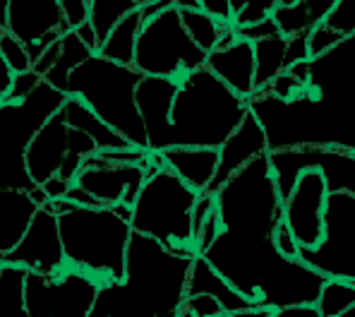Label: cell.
Listing matches in <instances>:
<instances>
[{"label":"cell","mask_w":355,"mask_h":317,"mask_svg":"<svg viewBox=\"0 0 355 317\" xmlns=\"http://www.w3.org/2000/svg\"><path fill=\"white\" fill-rule=\"evenodd\" d=\"M214 195H209V192H200L195 200V207H192V241H197V236H200L202 226H205L207 216L214 212Z\"/></svg>","instance_id":"43"},{"label":"cell","mask_w":355,"mask_h":317,"mask_svg":"<svg viewBox=\"0 0 355 317\" xmlns=\"http://www.w3.org/2000/svg\"><path fill=\"white\" fill-rule=\"evenodd\" d=\"M65 96L41 80L22 101H0V188H36L24 166V152L39 128L60 111Z\"/></svg>","instance_id":"8"},{"label":"cell","mask_w":355,"mask_h":317,"mask_svg":"<svg viewBox=\"0 0 355 317\" xmlns=\"http://www.w3.org/2000/svg\"><path fill=\"white\" fill-rule=\"evenodd\" d=\"M302 89H305V85L297 82L291 72H281V75H276L274 80L264 87V92H269L271 96H279V98H291V96L300 94Z\"/></svg>","instance_id":"41"},{"label":"cell","mask_w":355,"mask_h":317,"mask_svg":"<svg viewBox=\"0 0 355 317\" xmlns=\"http://www.w3.org/2000/svg\"><path fill=\"white\" fill-rule=\"evenodd\" d=\"M0 58L8 63V67L12 72L31 70V58H29L27 46L8 32H0Z\"/></svg>","instance_id":"34"},{"label":"cell","mask_w":355,"mask_h":317,"mask_svg":"<svg viewBox=\"0 0 355 317\" xmlns=\"http://www.w3.org/2000/svg\"><path fill=\"white\" fill-rule=\"evenodd\" d=\"M178 89L175 80L166 77H149L142 75L137 89H135V101L142 118L144 132H147V152L156 154L164 152V139L168 132V113Z\"/></svg>","instance_id":"18"},{"label":"cell","mask_w":355,"mask_h":317,"mask_svg":"<svg viewBox=\"0 0 355 317\" xmlns=\"http://www.w3.org/2000/svg\"><path fill=\"white\" fill-rule=\"evenodd\" d=\"M355 305V284L343 279H324L315 308L320 317H338Z\"/></svg>","instance_id":"32"},{"label":"cell","mask_w":355,"mask_h":317,"mask_svg":"<svg viewBox=\"0 0 355 317\" xmlns=\"http://www.w3.org/2000/svg\"><path fill=\"white\" fill-rule=\"evenodd\" d=\"M67 132L70 128L58 111L31 137L27 152H24V166H27V173L34 180V185H44L49 178L58 175L62 159L67 154Z\"/></svg>","instance_id":"19"},{"label":"cell","mask_w":355,"mask_h":317,"mask_svg":"<svg viewBox=\"0 0 355 317\" xmlns=\"http://www.w3.org/2000/svg\"><path fill=\"white\" fill-rule=\"evenodd\" d=\"M144 3L147 0H89V24H92L98 44L111 34V29L125 15H130Z\"/></svg>","instance_id":"30"},{"label":"cell","mask_w":355,"mask_h":317,"mask_svg":"<svg viewBox=\"0 0 355 317\" xmlns=\"http://www.w3.org/2000/svg\"><path fill=\"white\" fill-rule=\"evenodd\" d=\"M197 195L200 192L164 166L159 154H151L149 173L130 205V228L156 241L166 250L197 257L192 241V207Z\"/></svg>","instance_id":"6"},{"label":"cell","mask_w":355,"mask_h":317,"mask_svg":"<svg viewBox=\"0 0 355 317\" xmlns=\"http://www.w3.org/2000/svg\"><path fill=\"white\" fill-rule=\"evenodd\" d=\"M92 154H96V144H94V139L82 132V130L70 128V132H67V154H65V159H62L58 178L65 180V183H75L77 171L82 169L85 159H89Z\"/></svg>","instance_id":"33"},{"label":"cell","mask_w":355,"mask_h":317,"mask_svg":"<svg viewBox=\"0 0 355 317\" xmlns=\"http://www.w3.org/2000/svg\"><path fill=\"white\" fill-rule=\"evenodd\" d=\"M55 212L67 267L92 277L98 286L120 282L130 243V205L82 207L65 197L49 202Z\"/></svg>","instance_id":"4"},{"label":"cell","mask_w":355,"mask_h":317,"mask_svg":"<svg viewBox=\"0 0 355 317\" xmlns=\"http://www.w3.org/2000/svg\"><path fill=\"white\" fill-rule=\"evenodd\" d=\"M171 171L192 190L205 192L216 173L218 149L214 147H171L156 152Z\"/></svg>","instance_id":"21"},{"label":"cell","mask_w":355,"mask_h":317,"mask_svg":"<svg viewBox=\"0 0 355 317\" xmlns=\"http://www.w3.org/2000/svg\"><path fill=\"white\" fill-rule=\"evenodd\" d=\"M98 284L92 277L65 267L58 274L27 272L24 303L29 317H89Z\"/></svg>","instance_id":"12"},{"label":"cell","mask_w":355,"mask_h":317,"mask_svg":"<svg viewBox=\"0 0 355 317\" xmlns=\"http://www.w3.org/2000/svg\"><path fill=\"white\" fill-rule=\"evenodd\" d=\"M72 32H75L77 36H80V41L87 46V49H92L94 53H96V51H98V41H96V34H94L92 24L85 22V24H80V27H77V29H72Z\"/></svg>","instance_id":"50"},{"label":"cell","mask_w":355,"mask_h":317,"mask_svg":"<svg viewBox=\"0 0 355 317\" xmlns=\"http://www.w3.org/2000/svg\"><path fill=\"white\" fill-rule=\"evenodd\" d=\"M271 241H274L276 250H279L284 257H297V243L293 238V233H291V228L286 226V221L281 219L279 223H276L274 228V236H271Z\"/></svg>","instance_id":"45"},{"label":"cell","mask_w":355,"mask_h":317,"mask_svg":"<svg viewBox=\"0 0 355 317\" xmlns=\"http://www.w3.org/2000/svg\"><path fill=\"white\" fill-rule=\"evenodd\" d=\"M262 154H266L264 130L257 123V118L248 111L243 121L238 123V128L218 147L216 173H214L211 183H209V188L205 192L214 195L236 171L243 169L245 164H250L254 157H262Z\"/></svg>","instance_id":"17"},{"label":"cell","mask_w":355,"mask_h":317,"mask_svg":"<svg viewBox=\"0 0 355 317\" xmlns=\"http://www.w3.org/2000/svg\"><path fill=\"white\" fill-rule=\"evenodd\" d=\"M41 80H44V77H41L39 72H34V70L15 72L12 85H10V92H8V96H5L3 101H22L24 96H29L31 92H34V87L39 85Z\"/></svg>","instance_id":"38"},{"label":"cell","mask_w":355,"mask_h":317,"mask_svg":"<svg viewBox=\"0 0 355 317\" xmlns=\"http://www.w3.org/2000/svg\"><path fill=\"white\" fill-rule=\"evenodd\" d=\"M207 53L187 36L175 5H168L142 24L135 44L132 67L149 77L180 80L202 67Z\"/></svg>","instance_id":"9"},{"label":"cell","mask_w":355,"mask_h":317,"mask_svg":"<svg viewBox=\"0 0 355 317\" xmlns=\"http://www.w3.org/2000/svg\"><path fill=\"white\" fill-rule=\"evenodd\" d=\"M36 209L27 190L0 188V257L17 246Z\"/></svg>","instance_id":"23"},{"label":"cell","mask_w":355,"mask_h":317,"mask_svg":"<svg viewBox=\"0 0 355 317\" xmlns=\"http://www.w3.org/2000/svg\"><path fill=\"white\" fill-rule=\"evenodd\" d=\"M336 0H295L291 5L276 3L271 19H274L276 29L281 36H293V34H307L315 24H320L331 10Z\"/></svg>","instance_id":"25"},{"label":"cell","mask_w":355,"mask_h":317,"mask_svg":"<svg viewBox=\"0 0 355 317\" xmlns=\"http://www.w3.org/2000/svg\"><path fill=\"white\" fill-rule=\"evenodd\" d=\"M60 116H62V121L67 123V128L82 130L85 135H89V137L94 139V144H96V152L130 147V142H125L116 130L108 128L82 98L65 96V101H62V106H60Z\"/></svg>","instance_id":"24"},{"label":"cell","mask_w":355,"mask_h":317,"mask_svg":"<svg viewBox=\"0 0 355 317\" xmlns=\"http://www.w3.org/2000/svg\"><path fill=\"white\" fill-rule=\"evenodd\" d=\"M178 15H180V22H182V27H185L187 36H190V39L195 41L205 53L216 49L218 39L231 29V24L216 22V19L209 17L207 12H202L200 8L197 10H178Z\"/></svg>","instance_id":"31"},{"label":"cell","mask_w":355,"mask_h":317,"mask_svg":"<svg viewBox=\"0 0 355 317\" xmlns=\"http://www.w3.org/2000/svg\"><path fill=\"white\" fill-rule=\"evenodd\" d=\"M27 269L0 264V317H29L24 303Z\"/></svg>","instance_id":"29"},{"label":"cell","mask_w":355,"mask_h":317,"mask_svg":"<svg viewBox=\"0 0 355 317\" xmlns=\"http://www.w3.org/2000/svg\"><path fill=\"white\" fill-rule=\"evenodd\" d=\"M12 77H15V72L10 70L8 63H5L3 58H0V101H3V98L8 96L10 85H12Z\"/></svg>","instance_id":"51"},{"label":"cell","mask_w":355,"mask_h":317,"mask_svg":"<svg viewBox=\"0 0 355 317\" xmlns=\"http://www.w3.org/2000/svg\"><path fill=\"white\" fill-rule=\"evenodd\" d=\"M216 317H233L231 313H221V315H216Z\"/></svg>","instance_id":"56"},{"label":"cell","mask_w":355,"mask_h":317,"mask_svg":"<svg viewBox=\"0 0 355 317\" xmlns=\"http://www.w3.org/2000/svg\"><path fill=\"white\" fill-rule=\"evenodd\" d=\"M92 53H94V51L87 49L75 32L62 34L60 36V53H58V58H55V63L51 65V70L44 75V80L49 82L51 87H55V89H60L62 94H65L67 77H70V72L75 70L82 60H87Z\"/></svg>","instance_id":"28"},{"label":"cell","mask_w":355,"mask_h":317,"mask_svg":"<svg viewBox=\"0 0 355 317\" xmlns=\"http://www.w3.org/2000/svg\"><path fill=\"white\" fill-rule=\"evenodd\" d=\"M178 317H195V315H192V313H187L185 308H180V313H178Z\"/></svg>","instance_id":"55"},{"label":"cell","mask_w":355,"mask_h":317,"mask_svg":"<svg viewBox=\"0 0 355 317\" xmlns=\"http://www.w3.org/2000/svg\"><path fill=\"white\" fill-rule=\"evenodd\" d=\"M70 185H72V183H65V180H60L58 175H53V178L46 180V183L41 185V188H44L46 197H49V202H53V200H62Z\"/></svg>","instance_id":"49"},{"label":"cell","mask_w":355,"mask_h":317,"mask_svg":"<svg viewBox=\"0 0 355 317\" xmlns=\"http://www.w3.org/2000/svg\"><path fill=\"white\" fill-rule=\"evenodd\" d=\"M269 317H320L315 305H288V308H276Z\"/></svg>","instance_id":"48"},{"label":"cell","mask_w":355,"mask_h":317,"mask_svg":"<svg viewBox=\"0 0 355 317\" xmlns=\"http://www.w3.org/2000/svg\"><path fill=\"white\" fill-rule=\"evenodd\" d=\"M8 27V0H0V32Z\"/></svg>","instance_id":"54"},{"label":"cell","mask_w":355,"mask_h":317,"mask_svg":"<svg viewBox=\"0 0 355 317\" xmlns=\"http://www.w3.org/2000/svg\"><path fill=\"white\" fill-rule=\"evenodd\" d=\"M248 111L264 130L266 152L295 147H341L355 152V85L327 92L302 89L291 98L259 89Z\"/></svg>","instance_id":"2"},{"label":"cell","mask_w":355,"mask_h":317,"mask_svg":"<svg viewBox=\"0 0 355 317\" xmlns=\"http://www.w3.org/2000/svg\"><path fill=\"white\" fill-rule=\"evenodd\" d=\"M149 161H144V164H111V161L92 154L77 171L75 185L89 192L101 207L132 205L149 173Z\"/></svg>","instance_id":"14"},{"label":"cell","mask_w":355,"mask_h":317,"mask_svg":"<svg viewBox=\"0 0 355 317\" xmlns=\"http://www.w3.org/2000/svg\"><path fill=\"white\" fill-rule=\"evenodd\" d=\"M60 3V12H62V22L65 27L77 29L80 24L89 22V0H58Z\"/></svg>","instance_id":"39"},{"label":"cell","mask_w":355,"mask_h":317,"mask_svg":"<svg viewBox=\"0 0 355 317\" xmlns=\"http://www.w3.org/2000/svg\"><path fill=\"white\" fill-rule=\"evenodd\" d=\"M192 257L130 233L120 282L101 284L89 317H178Z\"/></svg>","instance_id":"3"},{"label":"cell","mask_w":355,"mask_h":317,"mask_svg":"<svg viewBox=\"0 0 355 317\" xmlns=\"http://www.w3.org/2000/svg\"><path fill=\"white\" fill-rule=\"evenodd\" d=\"M218 231H221V221H218L216 207H214V212L207 216L205 226H202L200 236H197V241H195V252H197V255H202V252H205L207 248L211 246V241H214V238L218 236Z\"/></svg>","instance_id":"46"},{"label":"cell","mask_w":355,"mask_h":317,"mask_svg":"<svg viewBox=\"0 0 355 317\" xmlns=\"http://www.w3.org/2000/svg\"><path fill=\"white\" fill-rule=\"evenodd\" d=\"M341 39H346V36H341L338 32H334V29H329L324 22H320L307 32V53H310V58L322 55L329 49H334Z\"/></svg>","instance_id":"37"},{"label":"cell","mask_w":355,"mask_h":317,"mask_svg":"<svg viewBox=\"0 0 355 317\" xmlns=\"http://www.w3.org/2000/svg\"><path fill=\"white\" fill-rule=\"evenodd\" d=\"M5 32L27 46L34 65V60L70 29L62 22L58 0H8Z\"/></svg>","instance_id":"15"},{"label":"cell","mask_w":355,"mask_h":317,"mask_svg":"<svg viewBox=\"0 0 355 317\" xmlns=\"http://www.w3.org/2000/svg\"><path fill=\"white\" fill-rule=\"evenodd\" d=\"M327 183L320 171H302L293 183V190L281 202L286 226L293 233L297 248H315L322 238Z\"/></svg>","instance_id":"16"},{"label":"cell","mask_w":355,"mask_h":317,"mask_svg":"<svg viewBox=\"0 0 355 317\" xmlns=\"http://www.w3.org/2000/svg\"><path fill=\"white\" fill-rule=\"evenodd\" d=\"M310 60L307 53V34H293L286 36V53H284V70H288L291 65Z\"/></svg>","instance_id":"42"},{"label":"cell","mask_w":355,"mask_h":317,"mask_svg":"<svg viewBox=\"0 0 355 317\" xmlns=\"http://www.w3.org/2000/svg\"><path fill=\"white\" fill-rule=\"evenodd\" d=\"M142 72L92 53L67 77L65 94L77 96L132 147L147 149V132L135 101Z\"/></svg>","instance_id":"7"},{"label":"cell","mask_w":355,"mask_h":317,"mask_svg":"<svg viewBox=\"0 0 355 317\" xmlns=\"http://www.w3.org/2000/svg\"><path fill=\"white\" fill-rule=\"evenodd\" d=\"M276 3H279V0H245L243 8L233 15L231 27H248V24L264 22L266 17H271Z\"/></svg>","instance_id":"36"},{"label":"cell","mask_w":355,"mask_h":317,"mask_svg":"<svg viewBox=\"0 0 355 317\" xmlns=\"http://www.w3.org/2000/svg\"><path fill=\"white\" fill-rule=\"evenodd\" d=\"M274 310L271 308H264V305H250L245 310H238V313H231L233 317H269Z\"/></svg>","instance_id":"52"},{"label":"cell","mask_w":355,"mask_h":317,"mask_svg":"<svg viewBox=\"0 0 355 317\" xmlns=\"http://www.w3.org/2000/svg\"><path fill=\"white\" fill-rule=\"evenodd\" d=\"M271 236V228H221L200 257H205L252 305L271 310L315 305L324 277L297 257H284L276 250Z\"/></svg>","instance_id":"1"},{"label":"cell","mask_w":355,"mask_h":317,"mask_svg":"<svg viewBox=\"0 0 355 317\" xmlns=\"http://www.w3.org/2000/svg\"><path fill=\"white\" fill-rule=\"evenodd\" d=\"M322 22L341 36H355V0H336Z\"/></svg>","instance_id":"35"},{"label":"cell","mask_w":355,"mask_h":317,"mask_svg":"<svg viewBox=\"0 0 355 317\" xmlns=\"http://www.w3.org/2000/svg\"><path fill=\"white\" fill-rule=\"evenodd\" d=\"M0 264H15L36 274H58L67 267L62 252L55 212L49 205L39 207L31 216L27 231L10 252L0 257Z\"/></svg>","instance_id":"13"},{"label":"cell","mask_w":355,"mask_h":317,"mask_svg":"<svg viewBox=\"0 0 355 317\" xmlns=\"http://www.w3.org/2000/svg\"><path fill=\"white\" fill-rule=\"evenodd\" d=\"M297 259L324 279L355 284V192H327L320 243L297 248Z\"/></svg>","instance_id":"10"},{"label":"cell","mask_w":355,"mask_h":317,"mask_svg":"<svg viewBox=\"0 0 355 317\" xmlns=\"http://www.w3.org/2000/svg\"><path fill=\"white\" fill-rule=\"evenodd\" d=\"M197 293L211 295L214 300H218L223 313H238V310H245L252 305L250 300H245L205 257H200V255L192 257L190 274H187V284H185V295H197Z\"/></svg>","instance_id":"22"},{"label":"cell","mask_w":355,"mask_h":317,"mask_svg":"<svg viewBox=\"0 0 355 317\" xmlns=\"http://www.w3.org/2000/svg\"><path fill=\"white\" fill-rule=\"evenodd\" d=\"M205 67L211 70L238 96L250 98L257 92L254 89V55L250 41L236 36V41L228 44L226 49L209 51Z\"/></svg>","instance_id":"20"},{"label":"cell","mask_w":355,"mask_h":317,"mask_svg":"<svg viewBox=\"0 0 355 317\" xmlns=\"http://www.w3.org/2000/svg\"><path fill=\"white\" fill-rule=\"evenodd\" d=\"M178 10H197L200 8V0H173Z\"/></svg>","instance_id":"53"},{"label":"cell","mask_w":355,"mask_h":317,"mask_svg":"<svg viewBox=\"0 0 355 317\" xmlns=\"http://www.w3.org/2000/svg\"><path fill=\"white\" fill-rule=\"evenodd\" d=\"M200 10L221 24H231V19H233L231 3H228V0H200Z\"/></svg>","instance_id":"47"},{"label":"cell","mask_w":355,"mask_h":317,"mask_svg":"<svg viewBox=\"0 0 355 317\" xmlns=\"http://www.w3.org/2000/svg\"><path fill=\"white\" fill-rule=\"evenodd\" d=\"M284 53H286V36L274 34L259 39L252 44L254 55V89H264L276 75L284 72Z\"/></svg>","instance_id":"27"},{"label":"cell","mask_w":355,"mask_h":317,"mask_svg":"<svg viewBox=\"0 0 355 317\" xmlns=\"http://www.w3.org/2000/svg\"><path fill=\"white\" fill-rule=\"evenodd\" d=\"M271 175L281 202L293 190L302 171H320L324 175L327 192H355V152L341 147H295L266 152Z\"/></svg>","instance_id":"11"},{"label":"cell","mask_w":355,"mask_h":317,"mask_svg":"<svg viewBox=\"0 0 355 317\" xmlns=\"http://www.w3.org/2000/svg\"><path fill=\"white\" fill-rule=\"evenodd\" d=\"M144 24V15H142V5L137 10H132L130 15H125L123 19L111 29V34L98 44V55L113 60L120 65H132L135 58V44H137L139 29Z\"/></svg>","instance_id":"26"},{"label":"cell","mask_w":355,"mask_h":317,"mask_svg":"<svg viewBox=\"0 0 355 317\" xmlns=\"http://www.w3.org/2000/svg\"><path fill=\"white\" fill-rule=\"evenodd\" d=\"M233 32H236L238 39H245V41H250V44H254V41H259V39H266V36L279 34V29H276L274 19L266 17L264 22H257V24H248V27H233Z\"/></svg>","instance_id":"44"},{"label":"cell","mask_w":355,"mask_h":317,"mask_svg":"<svg viewBox=\"0 0 355 317\" xmlns=\"http://www.w3.org/2000/svg\"><path fill=\"white\" fill-rule=\"evenodd\" d=\"M182 308L195 317H216L223 313V308L218 305V300H214L211 295L197 293V295H185L182 300Z\"/></svg>","instance_id":"40"},{"label":"cell","mask_w":355,"mask_h":317,"mask_svg":"<svg viewBox=\"0 0 355 317\" xmlns=\"http://www.w3.org/2000/svg\"><path fill=\"white\" fill-rule=\"evenodd\" d=\"M248 113V98L228 89L205 65L178 80L168 113V132L164 149L171 147H214L238 128Z\"/></svg>","instance_id":"5"}]
</instances>
